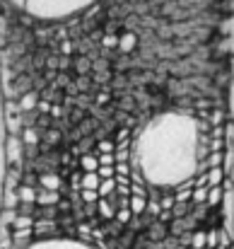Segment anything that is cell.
Returning a JSON list of instances; mask_svg holds the SVG:
<instances>
[{
    "mask_svg": "<svg viewBox=\"0 0 234 249\" xmlns=\"http://www.w3.org/2000/svg\"><path fill=\"white\" fill-rule=\"evenodd\" d=\"M24 249H94L92 245H84L80 240H68V237H51V240H41L34 242Z\"/></svg>",
    "mask_w": 234,
    "mask_h": 249,
    "instance_id": "cell-3",
    "label": "cell"
},
{
    "mask_svg": "<svg viewBox=\"0 0 234 249\" xmlns=\"http://www.w3.org/2000/svg\"><path fill=\"white\" fill-rule=\"evenodd\" d=\"M10 2L17 10H22L24 15H29V17L51 22V19L73 17L82 10H87L97 0H10Z\"/></svg>",
    "mask_w": 234,
    "mask_h": 249,
    "instance_id": "cell-2",
    "label": "cell"
},
{
    "mask_svg": "<svg viewBox=\"0 0 234 249\" xmlns=\"http://www.w3.org/2000/svg\"><path fill=\"white\" fill-rule=\"evenodd\" d=\"M198 126L181 111L155 116L135 143V160L143 177L155 186L184 184L198 167Z\"/></svg>",
    "mask_w": 234,
    "mask_h": 249,
    "instance_id": "cell-1",
    "label": "cell"
}]
</instances>
